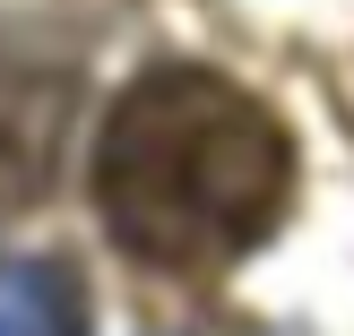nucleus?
Returning <instances> with one entry per match:
<instances>
[{"mask_svg":"<svg viewBox=\"0 0 354 336\" xmlns=\"http://www.w3.org/2000/svg\"><path fill=\"white\" fill-rule=\"evenodd\" d=\"M0 336H78V276L61 259L0 268Z\"/></svg>","mask_w":354,"mask_h":336,"instance_id":"f03ea898","label":"nucleus"},{"mask_svg":"<svg viewBox=\"0 0 354 336\" xmlns=\"http://www.w3.org/2000/svg\"><path fill=\"white\" fill-rule=\"evenodd\" d=\"M294 199V138L251 86L165 61L121 86L95 138V216L130 259L173 276L259 250Z\"/></svg>","mask_w":354,"mask_h":336,"instance_id":"f257e3e1","label":"nucleus"}]
</instances>
